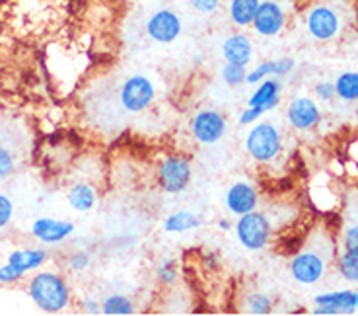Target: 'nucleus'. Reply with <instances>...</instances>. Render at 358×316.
<instances>
[{
	"label": "nucleus",
	"instance_id": "nucleus-1",
	"mask_svg": "<svg viewBox=\"0 0 358 316\" xmlns=\"http://www.w3.org/2000/svg\"><path fill=\"white\" fill-rule=\"evenodd\" d=\"M29 298L39 310L47 315L63 312L71 305V289L66 281L53 271H39L27 285Z\"/></svg>",
	"mask_w": 358,
	"mask_h": 316
},
{
	"label": "nucleus",
	"instance_id": "nucleus-2",
	"mask_svg": "<svg viewBox=\"0 0 358 316\" xmlns=\"http://www.w3.org/2000/svg\"><path fill=\"white\" fill-rule=\"evenodd\" d=\"M335 254V248L329 246H320V244H308L300 252L296 254L290 262V273L298 283L302 285H313L322 280L327 271L329 260Z\"/></svg>",
	"mask_w": 358,
	"mask_h": 316
},
{
	"label": "nucleus",
	"instance_id": "nucleus-3",
	"mask_svg": "<svg viewBox=\"0 0 358 316\" xmlns=\"http://www.w3.org/2000/svg\"><path fill=\"white\" fill-rule=\"evenodd\" d=\"M234 233H236L238 242L242 244L245 250L259 252V250H265L271 242L273 223L267 217V213H261L255 209L238 219V223L234 225Z\"/></svg>",
	"mask_w": 358,
	"mask_h": 316
},
{
	"label": "nucleus",
	"instance_id": "nucleus-4",
	"mask_svg": "<svg viewBox=\"0 0 358 316\" xmlns=\"http://www.w3.org/2000/svg\"><path fill=\"white\" fill-rule=\"evenodd\" d=\"M245 151L253 160L261 164L273 163L282 151V139L277 125L273 123H255L245 137Z\"/></svg>",
	"mask_w": 358,
	"mask_h": 316
},
{
	"label": "nucleus",
	"instance_id": "nucleus-5",
	"mask_svg": "<svg viewBox=\"0 0 358 316\" xmlns=\"http://www.w3.org/2000/svg\"><path fill=\"white\" fill-rule=\"evenodd\" d=\"M193 168L183 154H168L158 164V186L166 193H181L189 188Z\"/></svg>",
	"mask_w": 358,
	"mask_h": 316
},
{
	"label": "nucleus",
	"instance_id": "nucleus-6",
	"mask_svg": "<svg viewBox=\"0 0 358 316\" xmlns=\"http://www.w3.org/2000/svg\"><path fill=\"white\" fill-rule=\"evenodd\" d=\"M156 98V88H154V82L144 76V74H133L129 76L121 90H119V99H121V106L131 111V114H141L144 109L148 108Z\"/></svg>",
	"mask_w": 358,
	"mask_h": 316
},
{
	"label": "nucleus",
	"instance_id": "nucleus-7",
	"mask_svg": "<svg viewBox=\"0 0 358 316\" xmlns=\"http://www.w3.org/2000/svg\"><path fill=\"white\" fill-rule=\"evenodd\" d=\"M45 262H47V252L43 248L14 250L8 256L6 263L0 268V283H14L22 280L29 271L39 270Z\"/></svg>",
	"mask_w": 358,
	"mask_h": 316
},
{
	"label": "nucleus",
	"instance_id": "nucleus-8",
	"mask_svg": "<svg viewBox=\"0 0 358 316\" xmlns=\"http://www.w3.org/2000/svg\"><path fill=\"white\" fill-rule=\"evenodd\" d=\"M306 27L317 41H331L341 34L343 20L337 10L329 4H315L306 16Z\"/></svg>",
	"mask_w": 358,
	"mask_h": 316
},
{
	"label": "nucleus",
	"instance_id": "nucleus-9",
	"mask_svg": "<svg viewBox=\"0 0 358 316\" xmlns=\"http://www.w3.org/2000/svg\"><path fill=\"white\" fill-rule=\"evenodd\" d=\"M226 118L218 109H201L191 118V135L201 145H216L226 135Z\"/></svg>",
	"mask_w": 358,
	"mask_h": 316
},
{
	"label": "nucleus",
	"instance_id": "nucleus-10",
	"mask_svg": "<svg viewBox=\"0 0 358 316\" xmlns=\"http://www.w3.org/2000/svg\"><path fill=\"white\" fill-rule=\"evenodd\" d=\"M181 18L170 8L156 10L146 22V34L156 43H173L181 36Z\"/></svg>",
	"mask_w": 358,
	"mask_h": 316
},
{
	"label": "nucleus",
	"instance_id": "nucleus-11",
	"mask_svg": "<svg viewBox=\"0 0 358 316\" xmlns=\"http://www.w3.org/2000/svg\"><path fill=\"white\" fill-rule=\"evenodd\" d=\"M287 26V12L277 0H261L251 27L261 37H277Z\"/></svg>",
	"mask_w": 358,
	"mask_h": 316
},
{
	"label": "nucleus",
	"instance_id": "nucleus-12",
	"mask_svg": "<svg viewBox=\"0 0 358 316\" xmlns=\"http://www.w3.org/2000/svg\"><path fill=\"white\" fill-rule=\"evenodd\" d=\"M224 203H226V207H228V211H230L232 215L242 217L245 213L257 209L259 193L255 190V186L250 184V181H236V184H232V186L228 188V191H226Z\"/></svg>",
	"mask_w": 358,
	"mask_h": 316
},
{
	"label": "nucleus",
	"instance_id": "nucleus-13",
	"mask_svg": "<svg viewBox=\"0 0 358 316\" xmlns=\"http://www.w3.org/2000/svg\"><path fill=\"white\" fill-rule=\"evenodd\" d=\"M287 118L296 131H310L322 121V109L313 99L300 96L288 104Z\"/></svg>",
	"mask_w": 358,
	"mask_h": 316
},
{
	"label": "nucleus",
	"instance_id": "nucleus-14",
	"mask_svg": "<svg viewBox=\"0 0 358 316\" xmlns=\"http://www.w3.org/2000/svg\"><path fill=\"white\" fill-rule=\"evenodd\" d=\"M72 233H74V223H71V221L41 217L36 219L31 225V236L43 244L63 242Z\"/></svg>",
	"mask_w": 358,
	"mask_h": 316
},
{
	"label": "nucleus",
	"instance_id": "nucleus-15",
	"mask_svg": "<svg viewBox=\"0 0 358 316\" xmlns=\"http://www.w3.org/2000/svg\"><path fill=\"white\" fill-rule=\"evenodd\" d=\"M224 63L243 64L248 67L253 57V43L245 34H232L224 39L222 43Z\"/></svg>",
	"mask_w": 358,
	"mask_h": 316
},
{
	"label": "nucleus",
	"instance_id": "nucleus-16",
	"mask_svg": "<svg viewBox=\"0 0 358 316\" xmlns=\"http://www.w3.org/2000/svg\"><path fill=\"white\" fill-rule=\"evenodd\" d=\"M296 67L294 59L290 57H282V59H277V61H265V63L257 64L253 71L245 74V84H259L261 81H265L268 76H285V74L292 73V69Z\"/></svg>",
	"mask_w": 358,
	"mask_h": 316
},
{
	"label": "nucleus",
	"instance_id": "nucleus-17",
	"mask_svg": "<svg viewBox=\"0 0 358 316\" xmlns=\"http://www.w3.org/2000/svg\"><path fill=\"white\" fill-rule=\"evenodd\" d=\"M278 102H280V82L275 76H268L257 84V90H253L248 99V106H259L265 111H271L277 108Z\"/></svg>",
	"mask_w": 358,
	"mask_h": 316
},
{
	"label": "nucleus",
	"instance_id": "nucleus-18",
	"mask_svg": "<svg viewBox=\"0 0 358 316\" xmlns=\"http://www.w3.org/2000/svg\"><path fill=\"white\" fill-rule=\"evenodd\" d=\"M315 305H327L333 307L339 315H352L357 312V291L343 289V291H329L322 293L313 298Z\"/></svg>",
	"mask_w": 358,
	"mask_h": 316
},
{
	"label": "nucleus",
	"instance_id": "nucleus-19",
	"mask_svg": "<svg viewBox=\"0 0 358 316\" xmlns=\"http://www.w3.org/2000/svg\"><path fill=\"white\" fill-rule=\"evenodd\" d=\"M66 201L74 211L78 213H88L92 209L96 207L98 203V191L94 186H90L86 181H78L74 184L69 193H66Z\"/></svg>",
	"mask_w": 358,
	"mask_h": 316
},
{
	"label": "nucleus",
	"instance_id": "nucleus-20",
	"mask_svg": "<svg viewBox=\"0 0 358 316\" xmlns=\"http://www.w3.org/2000/svg\"><path fill=\"white\" fill-rule=\"evenodd\" d=\"M203 223H201V219L195 213H191V211H176V213H171V215L164 219L162 228L168 235H183V233H189V231H195Z\"/></svg>",
	"mask_w": 358,
	"mask_h": 316
},
{
	"label": "nucleus",
	"instance_id": "nucleus-21",
	"mask_svg": "<svg viewBox=\"0 0 358 316\" xmlns=\"http://www.w3.org/2000/svg\"><path fill=\"white\" fill-rule=\"evenodd\" d=\"M261 0H230L228 16L236 27H250L259 8Z\"/></svg>",
	"mask_w": 358,
	"mask_h": 316
},
{
	"label": "nucleus",
	"instance_id": "nucleus-22",
	"mask_svg": "<svg viewBox=\"0 0 358 316\" xmlns=\"http://www.w3.org/2000/svg\"><path fill=\"white\" fill-rule=\"evenodd\" d=\"M335 96L343 102H357L358 99V73L355 71H347V73H341L335 78Z\"/></svg>",
	"mask_w": 358,
	"mask_h": 316
},
{
	"label": "nucleus",
	"instance_id": "nucleus-23",
	"mask_svg": "<svg viewBox=\"0 0 358 316\" xmlns=\"http://www.w3.org/2000/svg\"><path fill=\"white\" fill-rule=\"evenodd\" d=\"M101 315L131 316L134 315V303L125 295H109L101 303Z\"/></svg>",
	"mask_w": 358,
	"mask_h": 316
},
{
	"label": "nucleus",
	"instance_id": "nucleus-24",
	"mask_svg": "<svg viewBox=\"0 0 358 316\" xmlns=\"http://www.w3.org/2000/svg\"><path fill=\"white\" fill-rule=\"evenodd\" d=\"M337 270L341 277L350 283H358V250H345L337 258Z\"/></svg>",
	"mask_w": 358,
	"mask_h": 316
},
{
	"label": "nucleus",
	"instance_id": "nucleus-25",
	"mask_svg": "<svg viewBox=\"0 0 358 316\" xmlns=\"http://www.w3.org/2000/svg\"><path fill=\"white\" fill-rule=\"evenodd\" d=\"M243 310L248 315L253 316H265L273 312V298L265 295V293H251L250 297L245 298Z\"/></svg>",
	"mask_w": 358,
	"mask_h": 316
},
{
	"label": "nucleus",
	"instance_id": "nucleus-26",
	"mask_svg": "<svg viewBox=\"0 0 358 316\" xmlns=\"http://www.w3.org/2000/svg\"><path fill=\"white\" fill-rule=\"evenodd\" d=\"M222 81L228 84V86H242L245 84V74H248V67H243V64H234V63H224L222 71Z\"/></svg>",
	"mask_w": 358,
	"mask_h": 316
},
{
	"label": "nucleus",
	"instance_id": "nucleus-27",
	"mask_svg": "<svg viewBox=\"0 0 358 316\" xmlns=\"http://www.w3.org/2000/svg\"><path fill=\"white\" fill-rule=\"evenodd\" d=\"M156 277H158V281H160L162 285H166V287L173 285L179 277V270L176 260H162L160 266H158V270H156Z\"/></svg>",
	"mask_w": 358,
	"mask_h": 316
},
{
	"label": "nucleus",
	"instance_id": "nucleus-28",
	"mask_svg": "<svg viewBox=\"0 0 358 316\" xmlns=\"http://www.w3.org/2000/svg\"><path fill=\"white\" fill-rule=\"evenodd\" d=\"M16 172V156L6 145H0V180Z\"/></svg>",
	"mask_w": 358,
	"mask_h": 316
},
{
	"label": "nucleus",
	"instance_id": "nucleus-29",
	"mask_svg": "<svg viewBox=\"0 0 358 316\" xmlns=\"http://www.w3.org/2000/svg\"><path fill=\"white\" fill-rule=\"evenodd\" d=\"M90 263H92V260H90V254L82 252V250H78V252H72L71 256H69V268H71L72 271H76V273L88 270Z\"/></svg>",
	"mask_w": 358,
	"mask_h": 316
},
{
	"label": "nucleus",
	"instance_id": "nucleus-30",
	"mask_svg": "<svg viewBox=\"0 0 358 316\" xmlns=\"http://www.w3.org/2000/svg\"><path fill=\"white\" fill-rule=\"evenodd\" d=\"M12 217H14V203L8 195L0 193V228L8 225Z\"/></svg>",
	"mask_w": 358,
	"mask_h": 316
},
{
	"label": "nucleus",
	"instance_id": "nucleus-31",
	"mask_svg": "<svg viewBox=\"0 0 358 316\" xmlns=\"http://www.w3.org/2000/svg\"><path fill=\"white\" fill-rule=\"evenodd\" d=\"M313 92H315V96H317L320 102L329 104V102H333V98H335V84L327 81L317 82V84H315V88H313Z\"/></svg>",
	"mask_w": 358,
	"mask_h": 316
},
{
	"label": "nucleus",
	"instance_id": "nucleus-32",
	"mask_svg": "<svg viewBox=\"0 0 358 316\" xmlns=\"http://www.w3.org/2000/svg\"><path fill=\"white\" fill-rule=\"evenodd\" d=\"M189 4L197 10L199 14H215L220 8L222 0H189Z\"/></svg>",
	"mask_w": 358,
	"mask_h": 316
},
{
	"label": "nucleus",
	"instance_id": "nucleus-33",
	"mask_svg": "<svg viewBox=\"0 0 358 316\" xmlns=\"http://www.w3.org/2000/svg\"><path fill=\"white\" fill-rule=\"evenodd\" d=\"M263 114H267V111L263 108H259V106H248V108L240 114V125H251V123L259 121V118Z\"/></svg>",
	"mask_w": 358,
	"mask_h": 316
},
{
	"label": "nucleus",
	"instance_id": "nucleus-34",
	"mask_svg": "<svg viewBox=\"0 0 358 316\" xmlns=\"http://www.w3.org/2000/svg\"><path fill=\"white\" fill-rule=\"evenodd\" d=\"M343 248H345V250H358V223L345 228V235H343Z\"/></svg>",
	"mask_w": 358,
	"mask_h": 316
},
{
	"label": "nucleus",
	"instance_id": "nucleus-35",
	"mask_svg": "<svg viewBox=\"0 0 358 316\" xmlns=\"http://www.w3.org/2000/svg\"><path fill=\"white\" fill-rule=\"evenodd\" d=\"M80 307L86 315H101V303H98L96 298H84Z\"/></svg>",
	"mask_w": 358,
	"mask_h": 316
},
{
	"label": "nucleus",
	"instance_id": "nucleus-36",
	"mask_svg": "<svg viewBox=\"0 0 358 316\" xmlns=\"http://www.w3.org/2000/svg\"><path fill=\"white\" fill-rule=\"evenodd\" d=\"M216 226L220 228V231H232L234 225L228 221V219H218V223H216Z\"/></svg>",
	"mask_w": 358,
	"mask_h": 316
},
{
	"label": "nucleus",
	"instance_id": "nucleus-37",
	"mask_svg": "<svg viewBox=\"0 0 358 316\" xmlns=\"http://www.w3.org/2000/svg\"><path fill=\"white\" fill-rule=\"evenodd\" d=\"M357 310H358V293H357Z\"/></svg>",
	"mask_w": 358,
	"mask_h": 316
}]
</instances>
